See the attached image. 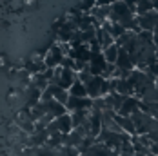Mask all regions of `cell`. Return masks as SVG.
I'll return each mask as SVG.
<instances>
[{"mask_svg":"<svg viewBox=\"0 0 158 156\" xmlns=\"http://www.w3.org/2000/svg\"><path fill=\"white\" fill-rule=\"evenodd\" d=\"M64 49L62 46L56 42V44H53L51 49H48V53H46V56H44V64H46V67L49 69H56L58 65H62V60H64Z\"/></svg>","mask_w":158,"mask_h":156,"instance_id":"cell-1","label":"cell"},{"mask_svg":"<svg viewBox=\"0 0 158 156\" xmlns=\"http://www.w3.org/2000/svg\"><path fill=\"white\" fill-rule=\"evenodd\" d=\"M131 120H133V124L136 127V133H138V136H140V134H147V133L151 131L155 118L149 116V114L143 113V111H138V113H135V114L131 116Z\"/></svg>","mask_w":158,"mask_h":156,"instance_id":"cell-2","label":"cell"},{"mask_svg":"<svg viewBox=\"0 0 158 156\" xmlns=\"http://www.w3.org/2000/svg\"><path fill=\"white\" fill-rule=\"evenodd\" d=\"M65 107H67V113L91 111V109H93V100H91V98H77V96H71Z\"/></svg>","mask_w":158,"mask_h":156,"instance_id":"cell-3","label":"cell"},{"mask_svg":"<svg viewBox=\"0 0 158 156\" xmlns=\"http://www.w3.org/2000/svg\"><path fill=\"white\" fill-rule=\"evenodd\" d=\"M138 24H140V29L142 31H151L155 33L158 29V11H149L147 15L138 16Z\"/></svg>","mask_w":158,"mask_h":156,"instance_id":"cell-4","label":"cell"},{"mask_svg":"<svg viewBox=\"0 0 158 156\" xmlns=\"http://www.w3.org/2000/svg\"><path fill=\"white\" fill-rule=\"evenodd\" d=\"M129 13H133V11H131V7L127 6L124 0H118V2H114V4L111 6L109 20H111V22H114V24H118V22H120V18H124V16L129 15Z\"/></svg>","mask_w":158,"mask_h":156,"instance_id":"cell-5","label":"cell"},{"mask_svg":"<svg viewBox=\"0 0 158 156\" xmlns=\"http://www.w3.org/2000/svg\"><path fill=\"white\" fill-rule=\"evenodd\" d=\"M106 65H107V62H106L104 53H93L91 62H89V69H91L93 76H102V73H104Z\"/></svg>","mask_w":158,"mask_h":156,"instance_id":"cell-6","label":"cell"},{"mask_svg":"<svg viewBox=\"0 0 158 156\" xmlns=\"http://www.w3.org/2000/svg\"><path fill=\"white\" fill-rule=\"evenodd\" d=\"M102 85H104V78L102 76H93V80L85 85V89H87V96H89L91 100L104 98V96H102Z\"/></svg>","mask_w":158,"mask_h":156,"instance_id":"cell-7","label":"cell"},{"mask_svg":"<svg viewBox=\"0 0 158 156\" xmlns=\"http://www.w3.org/2000/svg\"><path fill=\"white\" fill-rule=\"evenodd\" d=\"M140 111V100L136 98V96H129L126 102H124V105H122V109L118 111V114L120 116H127V118H131L135 113H138Z\"/></svg>","mask_w":158,"mask_h":156,"instance_id":"cell-8","label":"cell"},{"mask_svg":"<svg viewBox=\"0 0 158 156\" xmlns=\"http://www.w3.org/2000/svg\"><path fill=\"white\" fill-rule=\"evenodd\" d=\"M77 80H78V73H75L73 69H64L58 85H60L62 89H67V91H69V89L75 85V82H77Z\"/></svg>","mask_w":158,"mask_h":156,"instance_id":"cell-9","label":"cell"},{"mask_svg":"<svg viewBox=\"0 0 158 156\" xmlns=\"http://www.w3.org/2000/svg\"><path fill=\"white\" fill-rule=\"evenodd\" d=\"M89 15L95 18L96 22L102 26L106 20H109V16H111V6H95L93 9H91V13Z\"/></svg>","mask_w":158,"mask_h":156,"instance_id":"cell-10","label":"cell"},{"mask_svg":"<svg viewBox=\"0 0 158 156\" xmlns=\"http://www.w3.org/2000/svg\"><path fill=\"white\" fill-rule=\"evenodd\" d=\"M96 42H98V46L102 47V51H106L107 47L116 44V40H114L104 27H98V29H96Z\"/></svg>","mask_w":158,"mask_h":156,"instance_id":"cell-11","label":"cell"},{"mask_svg":"<svg viewBox=\"0 0 158 156\" xmlns=\"http://www.w3.org/2000/svg\"><path fill=\"white\" fill-rule=\"evenodd\" d=\"M44 105H46L48 114H51L55 120L60 118V116H64V114H67V107H65L64 104H60V102H56V100H51V102L44 104Z\"/></svg>","mask_w":158,"mask_h":156,"instance_id":"cell-12","label":"cell"},{"mask_svg":"<svg viewBox=\"0 0 158 156\" xmlns=\"http://www.w3.org/2000/svg\"><path fill=\"white\" fill-rule=\"evenodd\" d=\"M116 67L120 69H126V71H135V64H133V58H131V53H127L126 49L120 47V55H118V60H116Z\"/></svg>","mask_w":158,"mask_h":156,"instance_id":"cell-13","label":"cell"},{"mask_svg":"<svg viewBox=\"0 0 158 156\" xmlns=\"http://www.w3.org/2000/svg\"><path fill=\"white\" fill-rule=\"evenodd\" d=\"M126 100H127L126 96H122V94H118V93H113V94L106 96V105H107V109H113L118 113V111L122 109V105H124Z\"/></svg>","mask_w":158,"mask_h":156,"instance_id":"cell-14","label":"cell"},{"mask_svg":"<svg viewBox=\"0 0 158 156\" xmlns=\"http://www.w3.org/2000/svg\"><path fill=\"white\" fill-rule=\"evenodd\" d=\"M48 89L51 91L53 98H55L56 102H60V104H64V105H67V102H69V98H71V94H69L67 89H62L60 85H49Z\"/></svg>","mask_w":158,"mask_h":156,"instance_id":"cell-15","label":"cell"},{"mask_svg":"<svg viewBox=\"0 0 158 156\" xmlns=\"http://www.w3.org/2000/svg\"><path fill=\"white\" fill-rule=\"evenodd\" d=\"M102 27H104L106 31L109 33V35L113 36V38H114V40H118L122 35H126V33H127L126 29L120 26V24H114V22H111V20H106V22L102 24Z\"/></svg>","mask_w":158,"mask_h":156,"instance_id":"cell-16","label":"cell"},{"mask_svg":"<svg viewBox=\"0 0 158 156\" xmlns=\"http://www.w3.org/2000/svg\"><path fill=\"white\" fill-rule=\"evenodd\" d=\"M56 124H58V129H60L62 134H71V133L75 131V127H73V118H71L69 113L64 114V116H60V118H56Z\"/></svg>","mask_w":158,"mask_h":156,"instance_id":"cell-17","label":"cell"},{"mask_svg":"<svg viewBox=\"0 0 158 156\" xmlns=\"http://www.w3.org/2000/svg\"><path fill=\"white\" fill-rule=\"evenodd\" d=\"M116 124L122 127V131L127 133V134H131V136H138V133H136V127L133 124V120L131 118H127V116H116Z\"/></svg>","mask_w":158,"mask_h":156,"instance_id":"cell-18","label":"cell"},{"mask_svg":"<svg viewBox=\"0 0 158 156\" xmlns=\"http://www.w3.org/2000/svg\"><path fill=\"white\" fill-rule=\"evenodd\" d=\"M116 93L122 94V96H126V98H129V96H135V87L129 84V78H120V80H118Z\"/></svg>","mask_w":158,"mask_h":156,"instance_id":"cell-19","label":"cell"},{"mask_svg":"<svg viewBox=\"0 0 158 156\" xmlns=\"http://www.w3.org/2000/svg\"><path fill=\"white\" fill-rule=\"evenodd\" d=\"M82 142H84V138L80 136L77 131H73L71 134H64V147H75V149H78L80 145H82Z\"/></svg>","mask_w":158,"mask_h":156,"instance_id":"cell-20","label":"cell"},{"mask_svg":"<svg viewBox=\"0 0 158 156\" xmlns=\"http://www.w3.org/2000/svg\"><path fill=\"white\" fill-rule=\"evenodd\" d=\"M87 156H111V149L107 145H104V143H98L96 142L95 145L85 153Z\"/></svg>","mask_w":158,"mask_h":156,"instance_id":"cell-21","label":"cell"},{"mask_svg":"<svg viewBox=\"0 0 158 156\" xmlns=\"http://www.w3.org/2000/svg\"><path fill=\"white\" fill-rule=\"evenodd\" d=\"M118 55H120V47L116 46H111L104 51V56H106V62L107 64H114L116 65V60H118Z\"/></svg>","mask_w":158,"mask_h":156,"instance_id":"cell-22","label":"cell"},{"mask_svg":"<svg viewBox=\"0 0 158 156\" xmlns=\"http://www.w3.org/2000/svg\"><path fill=\"white\" fill-rule=\"evenodd\" d=\"M69 94H71V96H77V98H89V96H87V89H85V85H84L80 80H77L75 85L69 89Z\"/></svg>","mask_w":158,"mask_h":156,"instance_id":"cell-23","label":"cell"},{"mask_svg":"<svg viewBox=\"0 0 158 156\" xmlns=\"http://www.w3.org/2000/svg\"><path fill=\"white\" fill-rule=\"evenodd\" d=\"M155 7H153V2L151 0H140L138 4H136V15L142 16V15H147L149 11H153Z\"/></svg>","mask_w":158,"mask_h":156,"instance_id":"cell-24","label":"cell"},{"mask_svg":"<svg viewBox=\"0 0 158 156\" xmlns=\"http://www.w3.org/2000/svg\"><path fill=\"white\" fill-rule=\"evenodd\" d=\"M143 104H158V91L156 87L155 89H151V91H147V93L143 94V98L140 100Z\"/></svg>","mask_w":158,"mask_h":156,"instance_id":"cell-25","label":"cell"},{"mask_svg":"<svg viewBox=\"0 0 158 156\" xmlns=\"http://www.w3.org/2000/svg\"><path fill=\"white\" fill-rule=\"evenodd\" d=\"M135 35H136L135 31H127L126 35H122V36H120V38L116 40V46H118V47H126L127 44H129V42L133 40V36H135Z\"/></svg>","mask_w":158,"mask_h":156,"instance_id":"cell-26","label":"cell"},{"mask_svg":"<svg viewBox=\"0 0 158 156\" xmlns=\"http://www.w3.org/2000/svg\"><path fill=\"white\" fill-rule=\"evenodd\" d=\"M46 133H48L49 136H53V134H56V133H60V129H58V124H56V120L55 122H51L48 125V129H46Z\"/></svg>","mask_w":158,"mask_h":156,"instance_id":"cell-27","label":"cell"},{"mask_svg":"<svg viewBox=\"0 0 158 156\" xmlns=\"http://www.w3.org/2000/svg\"><path fill=\"white\" fill-rule=\"evenodd\" d=\"M62 67H64V69H75V60H73L71 56H64Z\"/></svg>","mask_w":158,"mask_h":156,"instance_id":"cell-28","label":"cell"},{"mask_svg":"<svg viewBox=\"0 0 158 156\" xmlns=\"http://www.w3.org/2000/svg\"><path fill=\"white\" fill-rule=\"evenodd\" d=\"M138 142H140L142 145H145L147 149H151V147H153V142H151V138H149L147 134H140V136H138Z\"/></svg>","mask_w":158,"mask_h":156,"instance_id":"cell-29","label":"cell"},{"mask_svg":"<svg viewBox=\"0 0 158 156\" xmlns=\"http://www.w3.org/2000/svg\"><path fill=\"white\" fill-rule=\"evenodd\" d=\"M151 153L158 156V143H153V147H151Z\"/></svg>","mask_w":158,"mask_h":156,"instance_id":"cell-30","label":"cell"},{"mask_svg":"<svg viewBox=\"0 0 158 156\" xmlns=\"http://www.w3.org/2000/svg\"><path fill=\"white\" fill-rule=\"evenodd\" d=\"M153 2V7H155V11H158V0H151Z\"/></svg>","mask_w":158,"mask_h":156,"instance_id":"cell-31","label":"cell"},{"mask_svg":"<svg viewBox=\"0 0 158 156\" xmlns=\"http://www.w3.org/2000/svg\"><path fill=\"white\" fill-rule=\"evenodd\" d=\"M156 91H158V82H156Z\"/></svg>","mask_w":158,"mask_h":156,"instance_id":"cell-32","label":"cell"}]
</instances>
